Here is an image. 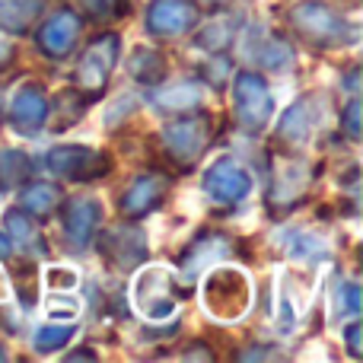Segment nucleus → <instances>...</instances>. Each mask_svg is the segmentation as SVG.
Segmentation results:
<instances>
[{
    "mask_svg": "<svg viewBox=\"0 0 363 363\" xmlns=\"http://www.w3.org/2000/svg\"><path fill=\"white\" fill-rule=\"evenodd\" d=\"M287 29L313 51H341L357 45V26L325 0H296L287 6Z\"/></svg>",
    "mask_w": 363,
    "mask_h": 363,
    "instance_id": "obj_1",
    "label": "nucleus"
},
{
    "mask_svg": "<svg viewBox=\"0 0 363 363\" xmlns=\"http://www.w3.org/2000/svg\"><path fill=\"white\" fill-rule=\"evenodd\" d=\"M191 287L179 277V271L166 264H140L131 281V306L144 322H169L179 315V306L188 300Z\"/></svg>",
    "mask_w": 363,
    "mask_h": 363,
    "instance_id": "obj_2",
    "label": "nucleus"
},
{
    "mask_svg": "<svg viewBox=\"0 0 363 363\" xmlns=\"http://www.w3.org/2000/svg\"><path fill=\"white\" fill-rule=\"evenodd\" d=\"M201 306L220 325H236L252 309V277L236 264H213L201 274Z\"/></svg>",
    "mask_w": 363,
    "mask_h": 363,
    "instance_id": "obj_3",
    "label": "nucleus"
},
{
    "mask_svg": "<svg viewBox=\"0 0 363 363\" xmlns=\"http://www.w3.org/2000/svg\"><path fill=\"white\" fill-rule=\"evenodd\" d=\"M211 144H213V115L204 112V108L172 115L160 128V153L179 172H194V166L204 160Z\"/></svg>",
    "mask_w": 363,
    "mask_h": 363,
    "instance_id": "obj_4",
    "label": "nucleus"
},
{
    "mask_svg": "<svg viewBox=\"0 0 363 363\" xmlns=\"http://www.w3.org/2000/svg\"><path fill=\"white\" fill-rule=\"evenodd\" d=\"M233 115L245 134H264L274 121L277 99L271 93V83L258 70H236L230 77Z\"/></svg>",
    "mask_w": 363,
    "mask_h": 363,
    "instance_id": "obj_5",
    "label": "nucleus"
},
{
    "mask_svg": "<svg viewBox=\"0 0 363 363\" xmlns=\"http://www.w3.org/2000/svg\"><path fill=\"white\" fill-rule=\"evenodd\" d=\"M93 245L99 249L102 264L115 274H134L150 258V242L140 220H121V223L99 226Z\"/></svg>",
    "mask_w": 363,
    "mask_h": 363,
    "instance_id": "obj_6",
    "label": "nucleus"
},
{
    "mask_svg": "<svg viewBox=\"0 0 363 363\" xmlns=\"http://www.w3.org/2000/svg\"><path fill=\"white\" fill-rule=\"evenodd\" d=\"M118 61H121V35L118 32H99V35L83 48L80 61H77L74 86L80 89L89 102L102 99L115 67H118Z\"/></svg>",
    "mask_w": 363,
    "mask_h": 363,
    "instance_id": "obj_7",
    "label": "nucleus"
},
{
    "mask_svg": "<svg viewBox=\"0 0 363 363\" xmlns=\"http://www.w3.org/2000/svg\"><path fill=\"white\" fill-rule=\"evenodd\" d=\"M57 223H61V245L74 255L93 249V239L99 233L102 220H106V207L96 194H74L57 204Z\"/></svg>",
    "mask_w": 363,
    "mask_h": 363,
    "instance_id": "obj_8",
    "label": "nucleus"
},
{
    "mask_svg": "<svg viewBox=\"0 0 363 363\" xmlns=\"http://www.w3.org/2000/svg\"><path fill=\"white\" fill-rule=\"evenodd\" d=\"M112 157L102 147L89 144H55L45 153V169L61 182H77V185H89L99 182L112 172Z\"/></svg>",
    "mask_w": 363,
    "mask_h": 363,
    "instance_id": "obj_9",
    "label": "nucleus"
},
{
    "mask_svg": "<svg viewBox=\"0 0 363 363\" xmlns=\"http://www.w3.org/2000/svg\"><path fill=\"white\" fill-rule=\"evenodd\" d=\"M201 191L211 204L236 207L255 191V179L233 153H217L201 172Z\"/></svg>",
    "mask_w": 363,
    "mask_h": 363,
    "instance_id": "obj_10",
    "label": "nucleus"
},
{
    "mask_svg": "<svg viewBox=\"0 0 363 363\" xmlns=\"http://www.w3.org/2000/svg\"><path fill=\"white\" fill-rule=\"evenodd\" d=\"M313 166L306 160H296V157H287L271 169V185H268V194H264V204H268V213L271 217H287L294 213L300 204H306L309 198V188H313Z\"/></svg>",
    "mask_w": 363,
    "mask_h": 363,
    "instance_id": "obj_11",
    "label": "nucleus"
},
{
    "mask_svg": "<svg viewBox=\"0 0 363 363\" xmlns=\"http://www.w3.org/2000/svg\"><path fill=\"white\" fill-rule=\"evenodd\" d=\"M4 118H6V125L19 134V138H38V134L48 128V121H51L48 89H45L38 80L19 83V86L10 93V102H6Z\"/></svg>",
    "mask_w": 363,
    "mask_h": 363,
    "instance_id": "obj_12",
    "label": "nucleus"
},
{
    "mask_svg": "<svg viewBox=\"0 0 363 363\" xmlns=\"http://www.w3.org/2000/svg\"><path fill=\"white\" fill-rule=\"evenodd\" d=\"M236 255V239L223 230H201L188 239V245L179 252V277L185 284H191L194 277H201L207 268L220 262H230Z\"/></svg>",
    "mask_w": 363,
    "mask_h": 363,
    "instance_id": "obj_13",
    "label": "nucleus"
},
{
    "mask_svg": "<svg viewBox=\"0 0 363 363\" xmlns=\"http://www.w3.org/2000/svg\"><path fill=\"white\" fill-rule=\"evenodd\" d=\"M198 26H201L198 0H150L144 10V29L157 42L185 38Z\"/></svg>",
    "mask_w": 363,
    "mask_h": 363,
    "instance_id": "obj_14",
    "label": "nucleus"
},
{
    "mask_svg": "<svg viewBox=\"0 0 363 363\" xmlns=\"http://www.w3.org/2000/svg\"><path fill=\"white\" fill-rule=\"evenodd\" d=\"M80 35H83V16L74 6H57L55 13H48L38 23L35 48L48 61H67L77 51V45H80Z\"/></svg>",
    "mask_w": 363,
    "mask_h": 363,
    "instance_id": "obj_15",
    "label": "nucleus"
},
{
    "mask_svg": "<svg viewBox=\"0 0 363 363\" xmlns=\"http://www.w3.org/2000/svg\"><path fill=\"white\" fill-rule=\"evenodd\" d=\"M172 179L166 172H140L128 182V188L118 198V211L125 220H147L157 213L169 198Z\"/></svg>",
    "mask_w": 363,
    "mask_h": 363,
    "instance_id": "obj_16",
    "label": "nucleus"
},
{
    "mask_svg": "<svg viewBox=\"0 0 363 363\" xmlns=\"http://www.w3.org/2000/svg\"><path fill=\"white\" fill-rule=\"evenodd\" d=\"M315 125H319V118H315L313 96H300V99L290 102L281 112V118H277V125H274V140L284 144L287 150H300V147L309 144Z\"/></svg>",
    "mask_w": 363,
    "mask_h": 363,
    "instance_id": "obj_17",
    "label": "nucleus"
},
{
    "mask_svg": "<svg viewBox=\"0 0 363 363\" xmlns=\"http://www.w3.org/2000/svg\"><path fill=\"white\" fill-rule=\"evenodd\" d=\"M249 61L262 70H271V74H290L296 67V48L284 32L277 29H264L258 32L255 42H249Z\"/></svg>",
    "mask_w": 363,
    "mask_h": 363,
    "instance_id": "obj_18",
    "label": "nucleus"
},
{
    "mask_svg": "<svg viewBox=\"0 0 363 363\" xmlns=\"http://www.w3.org/2000/svg\"><path fill=\"white\" fill-rule=\"evenodd\" d=\"M4 233L10 239V245H16L26 258H45L48 255V239L42 233L38 217L26 213L23 207H10L4 211Z\"/></svg>",
    "mask_w": 363,
    "mask_h": 363,
    "instance_id": "obj_19",
    "label": "nucleus"
},
{
    "mask_svg": "<svg viewBox=\"0 0 363 363\" xmlns=\"http://www.w3.org/2000/svg\"><path fill=\"white\" fill-rule=\"evenodd\" d=\"M204 83L198 80H176V83H160V86H150V106L163 115H182L191 112V108L204 106Z\"/></svg>",
    "mask_w": 363,
    "mask_h": 363,
    "instance_id": "obj_20",
    "label": "nucleus"
},
{
    "mask_svg": "<svg viewBox=\"0 0 363 363\" xmlns=\"http://www.w3.org/2000/svg\"><path fill=\"white\" fill-rule=\"evenodd\" d=\"M245 16L242 13H220L213 16L204 29L194 32V48L204 51V55H213V51H230L233 42L239 38V29H242Z\"/></svg>",
    "mask_w": 363,
    "mask_h": 363,
    "instance_id": "obj_21",
    "label": "nucleus"
},
{
    "mask_svg": "<svg viewBox=\"0 0 363 363\" xmlns=\"http://www.w3.org/2000/svg\"><path fill=\"white\" fill-rule=\"evenodd\" d=\"M128 77L140 86H160L169 77V61L157 45H134V51L128 55Z\"/></svg>",
    "mask_w": 363,
    "mask_h": 363,
    "instance_id": "obj_22",
    "label": "nucleus"
},
{
    "mask_svg": "<svg viewBox=\"0 0 363 363\" xmlns=\"http://www.w3.org/2000/svg\"><path fill=\"white\" fill-rule=\"evenodd\" d=\"M48 0H0V35H29L32 26L45 16Z\"/></svg>",
    "mask_w": 363,
    "mask_h": 363,
    "instance_id": "obj_23",
    "label": "nucleus"
},
{
    "mask_svg": "<svg viewBox=\"0 0 363 363\" xmlns=\"http://www.w3.org/2000/svg\"><path fill=\"white\" fill-rule=\"evenodd\" d=\"M64 201V188L57 182H48V179H35V182H23L19 185V204L26 213L32 217L45 220L57 211V204Z\"/></svg>",
    "mask_w": 363,
    "mask_h": 363,
    "instance_id": "obj_24",
    "label": "nucleus"
},
{
    "mask_svg": "<svg viewBox=\"0 0 363 363\" xmlns=\"http://www.w3.org/2000/svg\"><path fill=\"white\" fill-rule=\"evenodd\" d=\"M363 309V287L354 277H338L328 290V322L345 325L347 319H357Z\"/></svg>",
    "mask_w": 363,
    "mask_h": 363,
    "instance_id": "obj_25",
    "label": "nucleus"
},
{
    "mask_svg": "<svg viewBox=\"0 0 363 363\" xmlns=\"http://www.w3.org/2000/svg\"><path fill=\"white\" fill-rule=\"evenodd\" d=\"M284 255L296 264H319L328 258V239L313 230H290L284 239Z\"/></svg>",
    "mask_w": 363,
    "mask_h": 363,
    "instance_id": "obj_26",
    "label": "nucleus"
},
{
    "mask_svg": "<svg viewBox=\"0 0 363 363\" xmlns=\"http://www.w3.org/2000/svg\"><path fill=\"white\" fill-rule=\"evenodd\" d=\"M77 322H45V325L35 328V335H32V351L38 354V357H55V354H61L64 347L74 345L77 338Z\"/></svg>",
    "mask_w": 363,
    "mask_h": 363,
    "instance_id": "obj_27",
    "label": "nucleus"
},
{
    "mask_svg": "<svg viewBox=\"0 0 363 363\" xmlns=\"http://www.w3.org/2000/svg\"><path fill=\"white\" fill-rule=\"evenodd\" d=\"M35 160L19 147H0V194L16 191L23 182H29Z\"/></svg>",
    "mask_w": 363,
    "mask_h": 363,
    "instance_id": "obj_28",
    "label": "nucleus"
},
{
    "mask_svg": "<svg viewBox=\"0 0 363 363\" xmlns=\"http://www.w3.org/2000/svg\"><path fill=\"white\" fill-rule=\"evenodd\" d=\"M86 106H89V99L77 86L61 89L57 99H55V131H67V128H74L77 121L86 115Z\"/></svg>",
    "mask_w": 363,
    "mask_h": 363,
    "instance_id": "obj_29",
    "label": "nucleus"
},
{
    "mask_svg": "<svg viewBox=\"0 0 363 363\" xmlns=\"http://www.w3.org/2000/svg\"><path fill=\"white\" fill-rule=\"evenodd\" d=\"M233 74H236V64H233L230 51H213V55H207V61L201 64V80L211 89H226Z\"/></svg>",
    "mask_w": 363,
    "mask_h": 363,
    "instance_id": "obj_30",
    "label": "nucleus"
},
{
    "mask_svg": "<svg viewBox=\"0 0 363 363\" xmlns=\"http://www.w3.org/2000/svg\"><path fill=\"white\" fill-rule=\"evenodd\" d=\"M83 313V303L77 300V290H51L45 300V315L51 322H77Z\"/></svg>",
    "mask_w": 363,
    "mask_h": 363,
    "instance_id": "obj_31",
    "label": "nucleus"
},
{
    "mask_svg": "<svg viewBox=\"0 0 363 363\" xmlns=\"http://www.w3.org/2000/svg\"><path fill=\"white\" fill-rule=\"evenodd\" d=\"M296 322H300V309H296V294H294V284L281 281V287H277V328H281L284 335H290L296 328Z\"/></svg>",
    "mask_w": 363,
    "mask_h": 363,
    "instance_id": "obj_32",
    "label": "nucleus"
},
{
    "mask_svg": "<svg viewBox=\"0 0 363 363\" xmlns=\"http://www.w3.org/2000/svg\"><path fill=\"white\" fill-rule=\"evenodd\" d=\"M77 6H80V16L89 23H112L125 13V0H77Z\"/></svg>",
    "mask_w": 363,
    "mask_h": 363,
    "instance_id": "obj_33",
    "label": "nucleus"
},
{
    "mask_svg": "<svg viewBox=\"0 0 363 363\" xmlns=\"http://www.w3.org/2000/svg\"><path fill=\"white\" fill-rule=\"evenodd\" d=\"M138 96L134 93H118V96H112L108 99V106H106V112H102V125L106 128H118V125H125L128 118H134V112H138Z\"/></svg>",
    "mask_w": 363,
    "mask_h": 363,
    "instance_id": "obj_34",
    "label": "nucleus"
},
{
    "mask_svg": "<svg viewBox=\"0 0 363 363\" xmlns=\"http://www.w3.org/2000/svg\"><path fill=\"white\" fill-rule=\"evenodd\" d=\"M338 128H341V134H345L351 144H357V140H360V134H363V106H360L357 93H354L351 99L345 102V108H341Z\"/></svg>",
    "mask_w": 363,
    "mask_h": 363,
    "instance_id": "obj_35",
    "label": "nucleus"
},
{
    "mask_svg": "<svg viewBox=\"0 0 363 363\" xmlns=\"http://www.w3.org/2000/svg\"><path fill=\"white\" fill-rule=\"evenodd\" d=\"M45 287L48 290H77L80 287V274L67 264H51L45 271Z\"/></svg>",
    "mask_w": 363,
    "mask_h": 363,
    "instance_id": "obj_36",
    "label": "nucleus"
},
{
    "mask_svg": "<svg viewBox=\"0 0 363 363\" xmlns=\"http://www.w3.org/2000/svg\"><path fill=\"white\" fill-rule=\"evenodd\" d=\"M341 335H345V347H347V357L351 360H360V341H363V322H360V315L357 319H347L345 325H341Z\"/></svg>",
    "mask_w": 363,
    "mask_h": 363,
    "instance_id": "obj_37",
    "label": "nucleus"
},
{
    "mask_svg": "<svg viewBox=\"0 0 363 363\" xmlns=\"http://www.w3.org/2000/svg\"><path fill=\"white\" fill-rule=\"evenodd\" d=\"M182 360H213V351L204 341H191V345H185V351H182Z\"/></svg>",
    "mask_w": 363,
    "mask_h": 363,
    "instance_id": "obj_38",
    "label": "nucleus"
},
{
    "mask_svg": "<svg viewBox=\"0 0 363 363\" xmlns=\"http://www.w3.org/2000/svg\"><path fill=\"white\" fill-rule=\"evenodd\" d=\"M16 57V45L10 42V35H0V70H6Z\"/></svg>",
    "mask_w": 363,
    "mask_h": 363,
    "instance_id": "obj_39",
    "label": "nucleus"
},
{
    "mask_svg": "<svg viewBox=\"0 0 363 363\" xmlns=\"http://www.w3.org/2000/svg\"><path fill=\"white\" fill-rule=\"evenodd\" d=\"M274 357V351H271L268 345H255V351H242L239 354V360H271Z\"/></svg>",
    "mask_w": 363,
    "mask_h": 363,
    "instance_id": "obj_40",
    "label": "nucleus"
},
{
    "mask_svg": "<svg viewBox=\"0 0 363 363\" xmlns=\"http://www.w3.org/2000/svg\"><path fill=\"white\" fill-rule=\"evenodd\" d=\"M64 360H67V363H74V360H99V354H96L93 347H83V351H70V354H64Z\"/></svg>",
    "mask_w": 363,
    "mask_h": 363,
    "instance_id": "obj_41",
    "label": "nucleus"
},
{
    "mask_svg": "<svg viewBox=\"0 0 363 363\" xmlns=\"http://www.w3.org/2000/svg\"><path fill=\"white\" fill-rule=\"evenodd\" d=\"M10 255H13V245H10V239H6V233L0 230V262H6Z\"/></svg>",
    "mask_w": 363,
    "mask_h": 363,
    "instance_id": "obj_42",
    "label": "nucleus"
},
{
    "mask_svg": "<svg viewBox=\"0 0 363 363\" xmlns=\"http://www.w3.org/2000/svg\"><path fill=\"white\" fill-rule=\"evenodd\" d=\"M0 360H6V347L4 345H0Z\"/></svg>",
    "mask_w": 363,
    "mask_h": 363,
    "instance_id": "obj_43",
    "label": "nucleus"
},
{
    "mask_svg": "<svg viewBox=\"0 0 363 363\" xmlns=\"http://www.w3.org/2000/svg\"><path fill=\"white\" fill-rule=\"evenodd\" d=\"M207 4H213V6H220V4H226V0H207Z\"/></svg>",
    "mask_w": 363,
    "mask_h": 363,
    "instance_id": "obj_44",
    "label": "nucleus"
}]
</instances>
